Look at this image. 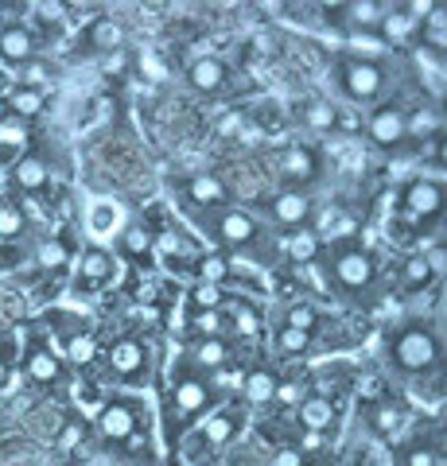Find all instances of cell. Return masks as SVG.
<instances>
[{"label":"cell","instance_id":"obj_38","mask_svg":"<svg viewBox=\"0 0 447 466\" xmlns=\"http://www.w3.org/2000/svg\"><path fill=\"white\" fill-rule=\"evenodd\" d=\"M311 339H315V334H308V330H296V327H284V323L277 327V350H280V354H288V358L308 354Z\"/></svg>","mask_w":447,"mask_h":466},{"label":"cell","instance_id":"obj_52","mask_svg":"<svg viewBox=\"0 0 447 466\" xmlns=\"http://www.w3.org/2000/svg\"><path fill=\"white\" fill-rule=\"evenodd\" d=\"M280 466H300V459L296 455H280Z\"/></svg>","mask_w":447,"mask_h":466},{"label":"cell","instance_id":"obj_55","mask_svg":"<svg viewBox=\"0 0 447 466\" xmlns=\"http://www.w3.org/2000/svg\"><path fill=\"white\" fill-rule=\"evenodd\" d=\"M5 159H8V156H5V152H0V164H5Z\"/></svg>","mask_w":447,"mask_h":466},{"label":"cell","instance_id":"obj_51","mask_svg":"<svg viewBox=\"0 0 447 466\" xmlns=\"http://www.w3.org/2000/svg\"><path fill=\"white\" fill-rule=\"evenodd\" d=\"M440 121H443V133H447V97L440 101Z\"/></svg>","mask_w":447,"mask_h":466},{"label":"cell","instance_id":"obj_17","mask_svg":"<svg viewBox=\"0 0 447 466\" xmlns=\"http://www.w3.org/2000/svg\"><path fill=\"white\" fill-rule=\"evenodd\" d=\"M335 420H339V408H335V400H330L327 392H308L304 404L296 408V424L304 431H311V435L330 431L335 428Z\"/></svg>","mask_w":447,"mask_h":466},{"label":"cell","instance_id":"obj_48","mask_svg":"<svg viewBox=\"0 0 447 466\" xmlns=\"http://www.w3.org/2000/svg\"><path fill=\"white\" fill-rule=\"evenodd\" d=\"M63 12H66L63 5H36V16H39L43 24H59V20H63Z\"/></svg>","mask_w":447,"mask_h":466},{"label":"cell","instance_id":"obj_30","mask_svg":"<svg viewBox=\"0 0 447 466\" xmlns=\"http://www.w3.org/2000/svg\"><path fill=\"white\" fill-rule=\"evenodd\" d=\"M405 125H409V140H440L443 137V121H440V109L421 106L405 113Z\"/></svg>","mask_w":447,"mask_h":466},{"label":"cell","instance_id":"obj_10","mask_svg":"<svg viewBox=\"0 0 447 466\" xmlns=\"http://www.w3.org/2000/svg\"><path fill=\"white\" fill-rule=\"evenodd\" d=\"M265 210L269 218L277 222L280 229H311V218H315V202L308 198V191H288V187H280V191H272L265 198Z\"/></svg>","mask_w":447,"mask_h":466},{"label":"cell","instance_id":"obj_47","mask_svg":"<svg viewBox=\"0 0 447 466\" xmlns=\"http://www.w3.org/2000/svg\"><path fill=\"white\" fill-rule=\"evenodd\" d=\"M43 78H47V66L36 63V58L20 66V86H36V90H43Z\"/></svg>","mask_w":447,"mask_h":466},{"label":"cell","instance_id":"obj_3","mask_svg":"<svg viewBox=\"0 0 447 466\" xmlns=\"http://www.w3.org/2000/svg\"><path fill=\"white\" fill-rule=\"evenodd\" d=\"M171 408L183 424H191L198 416L214 412V377H203L198 370L187 366V358L171 373Z\"/></svg>","mask_w":447,"mask_h":466},{"label":"cell","instance_id":"obj_26","mask_svg":"<svg viewBox=\"0 0 447 466\" xmlns=\"http://www.w3.org/2000/svg\"><path fill=\"white\" fill-rule=\"evenodd\" d=\"M416 39H421V47L447 55V12H443V5H432L428 16L416 24Z\"/></svg>","mask_w":447,"mask_h":466},{"label":"cell","instance_id":"obj_29","mask_svg":"<svg viewBox=\"0 0 447 466\" xmlns=\"http://www.w3.org/2000/svg\"><path fill=\"white\" fill-rule=\"evenodd\" d=\"M378 35H381L385 43H393V47H401V43H409V39L416 35V20L405 12V5H397V8H389V12H385V20H381V27H378Z\"/></svg>","mask_w":447,"mask_h":466},{"label":"cell","instance_id":"obj_37","mask_svg":"<svg viewBox=\"0 0 447 466\" xmlns=\"http://www.w3.org/2000/svg\"><path fill=\"white\" fill-rule=\"evenodd\" d=\"M187 327H191L195 339H222L226 319H222V311H191L187 315Z\"/></svg>","mask_w":447,"mask_h":466},{"label":"cell","instance_id":"obj_4","mask_svg":"<svg viewBox=\"0 0 447 466\" xmlns=\"http://www.w3.org/2000/svg\"><path fill=\"white\" fill-rule=\"evenodd\" d=\"M335 82H339V90L358 101V106H370V101H378L385 94V66L381 63H373V58H362V55H342L339 63H335Z\"/></svg>","mask_w":447,"mask_h":466},{"label":"cell","instance_id":"obj_9","mask_svg":"<svg viewBox=\"0 0 447 466\" xmlns=\"http://www.w3.org/2000/svg\"><path fill=\"white\" fill-rule=\"evenodd\" d=\"M277 175L288 191H308L311 183H320L323 175V159L311 144H284L280 156H277Z\"/></svg>","mask_w":447,"mask_h":466},{"label":"cell","instance_id":"obj_42","mask_svg":"<svg viewBox=\"0 0 447 466\" xmlns=\"http://www.w3.org/2000/svg\"><path fill=\"white\" fill-rule=\"evenodd\" d=\"M401 466H440V451L428 440H412L405 451H401Z\"/></svg>","mask_w":447,"mask_h":466},{"label":"cell","instance_id":"obj_23","mask_svg":"<svg viewBox=\"0 0 447 466\" xmlns=\"http://www.w3.org/2000/svg\"><path fill=\"white\" fill-rule=\"evenodd\" d=\"M277 381H280V377L272 373L269 366H253L249 373L241 377V397H245V404H253V408L272 404V397H277Z\"/></svg>","mask_w":447,"mask_h":466},{"label":"cell","instance_id":"obj_25","mask_svg":"<svg viewBox=\"0 0 447 466\" xmlns=\"http://www.w3.org/2000/svg\"><path fill=\"white\" fill-rule=\"evenodd\" d=\"M86 47H90V51H106V55L121 51L125 47V27L113 16H97L90 27H86Z\"/></svg>","mask_w":447,"mask_h":466},{"label":"cell","instance_id":"obj_44","mask_svg":"<svg viewBox=\"0 0 447 466\" xmlns=\"http://www.w3.org/2000/svg\"><path fill=\"white\" fill-rule=\"evenodd\" d=\"M66 245L59 241V238H51V241H39V249H36V260L43 268H59V265H66Z\"/></svg>","mask_w":447,"mask_h":466},{"label":"cell","instance_id":"obj_19","mask_svg":"<svg viewBox=\"0 0 447 466\" xmlns=\"http://www.w3.org/2000/svg\"><path fill=\"white\" fill-rule=\"evenodd\" d=\"M222 319H226V330H234L238 339H257V334L265 330L261 311H257L249 299H241V296H226Z\"/></svg>","mask_w":447,"mask_h":466},{"label":"cell","instance_id":"obj_34","mask_svg":"<svg viewBox=\"0 0 447 466\" xmlns=\"http://www.w3.org/2000/svg\"><path fill=\"white\" fill-rule=\"evenodd\" d=\"M432 280H436V272H432V265L424 260V253L405 257V265H401V284H405L409 291H424Z\"/></svg>","mask_w":447,"mask_h":466},{"label":"cell","instance_id":"obj_54","mask_svg":"<svg viewBox=\"0 0 447 466\" xmlns=\"http://www.w3.org/2000/svg\"><path fill=\"white\" fill-rule=\"evenodd\" d=\"M5 27H8V24H5V16H0V32H5Z\"/></svg>","mask_w":447,"mask_h":466},{"label":"cell","instance_id":"obj_20","mask_svg":"<svg viewBox=\"0 0 447 466\" xmlns=\"http://www.w3.org/2000/svg\"><path fill=\"white\" fill-rule=\"evenodd\" d=\"M39 51V39L32 27H24V24H8L5 32H0V58L12 66H24V63H32Z\"/></svg>","mask_w":447,"mask_h":466},{"label":"cell","instance_id":"obj_21","mask_svg":"<svg viewBox=\"0 0 447 466\" xmlns=\"http://www.w3.org/2000/svg\"><path fill=\"white\" fill-rule=\"evenodd\" d=\"M47 183H51V164L39 152H27V156H20L16 164H12V187H16V191L39 195Z\"/></svg>","mask_w":447,"mask_h":466},{"label":"cell","instance_id":"obj_35","mask_svg":"<svg viewBox=\"0 0 447 466\" xmlns=\"http://www.w3.org/2000/svg\"><path fill=\"white\" fill-rule=\"evenodd\" d=\"M27 140H32V125L20 121V116H5L0 121V152H20L27 148Z\"/></svg>","mask_w":447,"mask_h":466},{"label":"cell","instance_id":"obj_13","mask_svg":"<svg viewBox=\"0 0 447 466\" xmlns=\"http://www.w3.org/2000/svg\"><path fill=\"white\" fill-rule=\"evenodd\" d=\"M366 137H370L373 148H381V152L401 148V144L409 140L405 109H401V106H381V109H373L370 121H366Z\"/></svg>","mask_w":447,"mask_h":466},{"label":"cell","instance_id":"obj_8","mask_svg":"<svg viewBox=\"0 0 447 466\" xmlns=\"http://www.w3.org/2000/svg\"><path fill=\"white\" fill-rule=\"evenodd\" d=\"M140 420H144V408L140 400H128V397H113L106 400L102 408H97V435H102L106 443L113 447H125L133 443V435L140 431Z\"/></svg>","mask_w":447,"mask_h":466},{"label":"cell","instance_id":"obj_53","mask_svg":"<svg viewBox=\"0 0 447 466\" xmlns=\"http://www.w3.org/2000/svg\"><path fill=\"white\" fill-rule=\"evenodd\" d=\"M5 116H8V106H5V97H0V121H5Z\"/></svg>","mask_w":447,"mask_h":466},{"label":"cell","instance_id":"obj_27","mask_svg":"<svg viewBox=\"0 0 447 466\" xmlns=\"http://www.w3.org/2000/svg\"><path fill=\"white\" fill-rule=\"evenodd\" d=\"M8 116H20V121H32V116L43 113V106H47V90H36V86H16L8 97Z\"/></svg>","mask_w":447,"mask_h":466},{"label":"cell","instance_id":"obj_15","mask_svg":"<svg viewBox=\"0 0 447 466\" xmlns=\"http://www.w3.org/2000/svg\"><path fill=\"white\" fill-rule=\"evenodd\" d=\"M385 12H389V5H381V0H346V5L335 8V24H342L346 32L378 35Z\"/></svg>","mask_w":447,"mask_h":466},{"label":"cell","instance_id":"obj_36","mask_svg":"<svg viewBox=\"0 0 447 466\" xmlns=\"http://www.w3.org/2000/svg\"><path fill=\"white\" fill-rule=\"evenodd\" d=\"M308 392H311V385L304 381V377H296V373H292V377H280V381H277V397H272V404L292 408V412H296V408L304 404Z\"/></svg>","mask_w":447,"mask_h":466},{"label":"cell","instance_id":"obj_49","mask_svg":"<svg viewBox=\"0 0 447 466\" xmlns=\"http://www.w3.org/2000/svg\"><path fill=\"white\" fill-rule=\"evenodd\" d=\"M436 159L447 167V133H443V137H440V144H436Z\"/></svg>","mask_w":447,"mask_h":466},{"label":"cell","instance_id":"obj_40","mask_svg":"<svg viewBox=\"0 0 447 466\" xmlns=\"http://www.w3.org/2000/svg\"><path fill=\"white\" fill-rule=\"evenodd\" d=\"M284 327H296V330L315 334V330H320V311H315V303H308V299L292 303V308H288V315H284Z\"/></svg>","mask_w":447,"mask_h":466},{"label":"cell","instance_id":"obj_57","mask_svg":"<svg viewBox=\"0 0 447 466\" xmlns=\"http://www.w3.org/2000/svg\"><path fill=\"white\" fill-rule=\"evenodd\" d=\"M443 218H447V210H443Z\"/></svg>","mask_w":447,"mask_h":466},{"label":"cell","instance_id":"obj_56","mask_svg":"<svg viewBox=\"0 0 447 466\" xmlns=\"http://www.w3.org/2000/svg\"><path fill=\"white\" fill-rule=\"evenodd\" d=\"M443 12H447V5H443Z\"/></svg>","mask_w":447,"mask_h":466},{"label":"cell","instance_id":"obj_39","mask_svg":"<svg viewBox=\"0 0 447 466\" xmlns=\"http://www.w3.org/2000/svg\"><path fill=\"white\" fill-rule=\"evenodd\" d=\"M66 358L75 361V366H90V361L97 358V339L90 330H78L66 339Z\"/></svg>","mask_w":447,"mask_h":466},{"label":"cell","instance_id":"obj_16","mask_svg":"<svg viewBox=\"0 0 447 466\" xmlns=\"http://www.w3.org/2000/svg\"><path fill=\"white\" fill-rule=\"evenodd\" d=\"M229 358H234V350H229L226 339H191V346H187V366L198 370L203 377L222 373Z\"/></svg>","mask_w":447,"mask_h":466},{"label":"cell","instance_id":"obj_14","mask_svg":"<svg viewBox=\"0 0 447 466\" xmlns=\"http://www.w3.org/2000/svg\"><path fill=\"white\" fill-rule=\"evenodd\" d=\"M113 272H117V257L102 245H90V249H82L78 257V268H75V288L78 291H94V288H106L113 280Z\"/></svg>","mask_w":447,"mask_h":466},{"label":"cell","instance_id":"obj_11","mask_svg":"<svg viewBox=\"0 0 447 466\" xmlns=\"http://www.w3.org/2000/svg\"><path fill=\"white\" fill-rule=\"evenodd\" d=\"M401 207L412 222H436L447 210V191L440 179H412L405 191H401Z\"/></svg>","mask_w":447,"mask_h":466},{"label":"cell","instance_id":"obj_2","mask_svg":"<svg viewBox=\"0 0 447 466\" xmlns=\"http://www.w3.org/2000/svg\"><path fill=\"white\" fill-rule=\"evenodd\" d=\"M203 226L214 233L222 253H257V249H265V238H269V229L249 210H238V207L203 214Z\"/></svg>","mask_w":447,"mask_h":466},{"label":"cell","instance_id":"obj_41","mask_svg":"<svg viewBox=\"0 0 447 466\" xmlns=\"http://www.w3.org/2000/svg\"><path fill=\"white\" fill-rule=\"evenodd\" d=\"M27 229V218L16 202H0V241H16Z\"/></svg>","mask_w":447,"mask_h":466},{"label":"cell","instance_id":"obj_45","mask_svg":"<svg viewBox=\"0 0 447 466\" xmlns=\"http://www.w3.org/2000/svg\"><path fill=\"white\" fill-rule=\"evenodd\" d=\"M82 440H86V424L82 420H66L55 443H59V451H75V447H82Z\"/></svg>","mask_w":447,"mask_h":466},{"label":"cell","instance_id":"obj_5","mask_svg":"<svg viewBox=\"0 0 447 466\" xmlns=\"http://www.w3.org/2000/svg\"><path fill=\"white\" fill-rule=\"evenodd\" d=\"M389 354H393V366L401 373H428L440 361V342L424 323H409L389 342Z\"/></svg>","mask_w":447,"mask_h":466},{"label":"cell","instance_id":"obj_6","mask_svg":"<svg viewBox=\"0 0 447 466\" xmlns=\"http://www.w3.org/2000/svg\"><path fill=\"white\" fill-rule=\"evenodd\" d=\"M106 370H109L113 381H121V385H144V381H148V370H152L148 342L133 339V334L117 339L106 350Z\"/></svg>","mask_w":447,"mask_h":466},{"label":"cell","instance_id":"obj_31","mask_svg":"<svg viewBox=\"0 0 447 466\" xmlns=\"http://www.w3.org/2000/svg\"><path fill=\"white\" fill-rule=\"evenodd\" d=\"M370 428L378 431V435H397L401 431V424H405V408L401 404H393L389 397H381L378 404H370Z\"/></svg>","mask_w":447,"mask_h":466},{"label":"cell","instance_id":"obj_18","mask_svg":"<svg viewBox=\"0 0 447 466\" xmlns=\"http://www.w3.org/2000/svg\"><path fill=\"white\" fill-rule=\"evenodd\" d=\"M187 82L195 86L198 94H222L226 86H229V66L222 63V58H214V55H203V58H195L191 66H187Z\"/></svg>","mask_w":447,"mask_h":466},{"label":"cell","instance_id":"obj_1","mask_svg":"<svg viewBox=\"0 0 447 466\" xmlns=\"http://www.w3.org/2000/svg\"><path fill=\"white\" fill-rule=\"evenodd\" d=\"M327 276L335 280L339 291H350V296H366V291L378 284V257H373L366 245L342 241L335 249H327Z\"/></svg>","mask_w":447,"mask_h":466},{"label":"cell","instance_id":"obj_46","mask_svg":"<svg viewBox=\"0 0 447 466\" xmlns=\"http://www.w3.org/2000/svg\"><path fill=\"white\" fill-rule=\"evenodd\" d=\"M90 226H94L97 233L113 229V226H117V207H113V202H97L94 214H90Z\"/></svg>","mask_w":447,"mask_h":466},{"label":"cell","instance_id":"obj_43","mask_svg":"<svg viewBox=\"0 0 447 466\" xmlns=\"http://www.w3.org/2000/svg\"><path fill=\"white\" fill-rule=\"evenodd\" d=\"M187 303H191V311H222L226 291H222V288L195 284V288H191V296H187Z\"/></svg>","mask_w":447,"mask_h":466},{"label":"cell","instance_id":"obj_24","mask_svg":"<svg viewBox=\"0 0 447 466\" xmlns=\"http://www.w3.org/2000/svg\"><path fill=\"white\" fill-rule=\"evenodd\" d=\"M238 431H241V412H234V408H214L203 424V440L210 447H226L238 440Z\"/></svg>","mask_w":447,"mask_h":466},{"label":"cell","instance_id":"obj_22","mask_svg":"<svg viewBox=\"0 0 447 466\" xmlns=\"http://www.w3.org/2000/svg\"><path fill=\"white\" fill-rule=\"evenodd\" d=\"M284 253H288L292 265H315V260H323L327 241L315 229H296V233L284 238Z\"/></svg>","mask_w":447,"mask_h":466},{"label":"cell","instance_id":"obj_12","mask_svg":"<svg viewBox=\"0 0 447 466\" xmlns=\"http://www.w3.org/2000/svg\"><path fill=\"white\" fill-rule=\"evenodd\" d=\"M24 373H27V381L39 385V389L59 385L63 377H66L63 354H59V350H55L51 342L32 339V342H27V350H24Z\"/></svg>","mask_w":447,"mask_h":466},{"label":"cell","instance_id":"obj_7","mask_svg":"<svg viewBox=\"0 0 447 466\" xmlns=\"http://www.w3.org/2000/svg\"><path fill=\"white\" fill-rule=\"evenodd\" d=\"M179 195L187 202V210H195V214H218V210L234 207V191H229V183L222 179V175H214V171L187 175V179L179 183Z\"/></svg>","mask_w":447,"mask_h":466},{"label":"cell","instance_id":"obj_50","mask_svg":"<svg viewBox=\"0 0 447 466\" xmlns=\"http://www.w3.org/2000/svg\"><path fill=\"white\" fill-rule=\"evenodd\" d=\"M8 377H12V366L0 358V389H8Z\"/></svg>","mask_w":447,"mask_h":466},{"label":"cell","instance_id":"obj_32","mask_svg":"<svg viewBox=\"0 0 447 466\" xmlns=\"http://www.w3.org/2000/svg\"><path fill=\"white\" fill-rule=\"evenodd\" d=\"M300 121H304L308 128H315V133H330V128L339 125V109L330 106V101H304L300 106Z\"/></svg>","mask_w":447,"mask_h":466},{"label":"cell","instance_id":"obj_28","mask_svg":"<svg viewBox=\"0 0 447 466\" xmlns=\"http://www.w3.org/2000/svg\"><path fill=\"white\" fill-rule=\"evenodd\" d=\"M195 276H198V284H207V288H222L229 276H234V265H229V253L222 249H214V253H203L195 260Z\"/></svg>","mask_w":447,"mask_h":466},{"label":"cell","instance_id":"obj_33","mask_svg":"<svg viewBox=\"0 0 447 466\" xmlns=\"http://www.w3.org/2000/svg\"><path fill=\"white\" fill-rule=\"evenodd\" d=\"M152 245H156V238H152V229H148V226L133 222V226H125V229H121V253H125V257L144 260V257L152 253Z\"/></svg>","mask_w":447,"mask_h":466}]
</instances>
